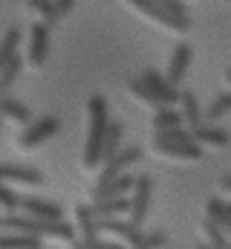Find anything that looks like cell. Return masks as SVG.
Masks as SVG:
<instances>
[{"instance_id": "obj_35", "label": "cell", "mask_w": 231, "mask_h": 249, "mask_svg": "<svg viewBox=\"0 0 231 249\" xmlns=\"http://www.w3.org/2000/svg\"><path fill=\"white\" fill-rule=\"evenodd\" d=\"M220 188H223V191H229V194H231V174H229V177H223V180H220Z\"/></svg>"}, {"instance_id": "obj_27", "label": "cell", "mask_w": 231, "mask_h": 249, "mask_svg": "<svg viewBox=\"0 0 231 249\" xmlns=\"http://www.w3.org/2000/svg\"><path fill=\"white\" fill-rule=\"evenodd\" d=\"M150 124H153V130H168V127H182V113L179 110H173V107H159L156 113H153V119H150Z\"/></svg>"}, {"instance_id": "obj_29", "label": "cell", "mask_w": 231, "mask_h": 249, "mask_svg": "<svg viewBox=\"0 0 231 249\" xmlns=\"http://www.w3.org/2000/svg\"><path fill=\"white\" fill-rule=\"evenodd\" d=\"M205 217H208V220H214L217 226H226V223H229V212H226V203H223L220 197L208 200V203H205Z\"/></svg>"}, {"instance_id": "obj_36", "label": "cell", "mask_w": 231, "mask_h": 249, "mask_svg": "<svg viewBox=\"0 0 231 249\" xmlns=\"http://www.w3.org/2000/svg\"><path fill=\"white\" fill-rule=\"evenodd\" d=\"M104 249H124L121 244H116V241H110V244H104Z\"/></svg>"}, {"instance_id": "obj_15", "label": "cell", "mask_w": 231, "mask_h": 249, "mask_svg": "<svg viewBox=\"0 0 231 249\" xmlns=\"http://www.w3.org/2000/svg\"><path fill=\"white\" fill-rule=\"evenodd\" d=\"M35 238H58V241H75V229L64 220H38L35 217Z\"/></svg>"}, {"instance_id": "obj_25", "label": "cell", "mask_w": 231, "mask_h": 249, "mask_svg": "<svg viewBox=\"0 0 231 249\" xmlns=\"http://www.w3.org/2000/svg\"><path fill=\"white\" fill-rule=\"evenodd\" d=\"M0 249H41V238L6 232V235H0Z\"/></svg>"}, {"instance_id": "obj_10", "label": "cell", "mask_w": 231, "mask_h": 249, "mask_svg": "<svg viewBox=\"0 0 231 249\" xmlns=\"http://www.w3.org/2000/svg\"><path fill=\"white\" fill-rule=\"evenodd\" d=\"M139 78H142V81L153 90V96H156L165 107H173V102H179V90L173 87L165 75H159V72H153V70H145Z\"/></svg>"}, {"instance_id": "obj_9", "label": "cell", "mask_w": 231, "mask_h": 249, "mask_svg": "<svg viewBox=\"0 0 231 249\" xmlns=\"http://www.w3.org/2000/svg\"><path fill=\"white\" fill-rule=\"evenodd\" d=\"M20 212L38 220H64V209L58 203L41 200V197H20Z\"/></svg>"}, {"instance_id": "obj_13", "label": "cell", "mask_w": 231, "mask_h": 249, "mask_svg": "<svg viewBox=\"0 0 231 249\" xmlns=\"http://www.w3.org/2000/svg\"><path fill=\"white\" fill-rule=\"evenodd\" d=\"M191 139L199 148H226L231 142V136L223 127H217V124H199V127H194L191 130Z\"/></svg>"}, {"instance_id": "obj_22", "label": "cell", "mask_w": 231, "mask_h": 249, "mask_svg": "<svg viewBox=\"0 0 231 249\" xmlns=\"http://www.w3.org/2000/svg\"><path fill=\"white\" fill-rule=\"evenodd\" d=\"M20 38H23L20 26H9V29H6V35H3V41H0V70H3V67H6V61L17 53Z\"/></svg>"}, {"instance_id": "obj_2", "label": "cell", "mask_w": 231, "mask_h": 249, "mask_svg": "<svg viewBox=\"0 0 231 249\" xmlns=\"http://www.w3.org/2000/svg\"><path fill=\"white\" fill-rule=\"evenodd\" d=\"M124 3H130L136 12H142L145 18H153L156 23L168 26L173 32L191 29V18H188V9L182 6V0H124Z\"/></svg>"}, {"instance_id": "obj_8", "label": "cell", "mask_w": 231, "mask_h": 249, "mask_svg": "<svg viewBox=\"0 0 231 249\" xmlns=\"http://www.w3.org/2000/svg\"><path fill=\"white\" fill-rule=\"evenodd\" d=\"M0 183H20V186H44V171L32 165H12L0 162Z\"/></svg>"}, {"instance_id": "obj_1", "label": "cell", "mask_w": 231, "mask_h": 249, "mask_svg": "<svg viewBox=\"0 0 231 249\" xmlns=\"http://www.w3.org/2000/svg\"><path fill=\"white\" fill-rule=\"evenodd\" d=\"M87 116H90V130H87V139H84V154H81V162L84 168H96L101 162V145H104V136H107V127H110V105L104 96H90L87 102Z\"/></svg>"}, {"instance_id": "obj_4", "label": "cell", "mask_w": 231, "mask_h": 249, "mask_svg": "<svg viewBox=\"0 0 231 249\" xmlns=\"http://www.w3.org/2000/svg\"><path fill=\"white\" fill-rule=\"evenodd\" d=\"M150 200H153V180L150 177H136L133 183V191H130V223L133 226H142L148 212H150Z\"/></svg>"}, {"instance_id": "obj_11", "label": "cell", "mask_w": 231, "mask_h": 249, "mask_svg": "<svg viewBox=\"0 0 231 249\" xmlns=\"http://www.w3.org/2000/svg\"><path fill=\"white\" fill-rule=\"evenodd\" d=\"M133 183H136V177H133V174H118V177L107 180V183H96V188H93V200L127 197V194L133 191Z\"/></svg>"}, {"instance_id": "obj_34", "label": "cell", "mask_w": 231, "mask_h": 249, "mask_svg": "<svg viewBox=\"0 0 231 249\" xmlns=\"http://www.w3.org/2000/svg\"><path fill=\"white\" fill-rule=\"evenodd\" d=\"M44 3H47V0H26V6H29V9H32V12H38V9H41V6H44Z\"/></svg>"}, {"instance_id": "obj_18", "label": "cell", "mask_w": 231, "mask_h": 249, "mask_svg": "<svg viewBox=\"0 0 231 249\" xmlns=\"http://www.w3.org/2000/svg\"><path fill=\"white\" fill-rule=\"evenodd\" d=\"M130 209V197H113V200H93L90 212L93 217H118V214H127Z\"/></svg>"}, {"instance_id": "obj_24", "label": "cell", "mask_w": 231, "mask_h": 249, "mask_svg": "<svg viewBox=\"0 0 231 249\" xmlns=\"http://www.w3.org/2000/svg\"><path fill=\"white\" fill-rule=\"evenodd\" d=\"M226 113H231V90H226V93H217L214 99H211V105L205 107V119L208 122H220Z\"/></svg>"}, {"instance_id": "obj_41", "label": "cell", "mask_w": 231, "mask_h": 249, "mask_svg": "<svg viewBox=\"0 0 231 249\" xmlns=\"http://www.w3.org/2000/svg\"><path fill=\"white\" fill-rule=\"evenodd\" d=\"M223 249H231V241H229V244H226V247H223Z\"/></svg>"}, {"instance_id": "obj_37", "label": "cell", "mask_w": 231, "mask_h": 249, "mask_svg": "<svg viewBox=\"0 0 231 249\" xmlns=\"http://www.w3.org/2000/svg\"><path fill=\"white\" fill-rule=\"evenodd\" d=\"M194 249H217V247H211V244H197Z\"/></svg>"}, {"instance_id": "obj_38", "label": "cell", "mask_w": 231, "mask_h": 249, "mask_svg": "<svg viewBox=\"0 0 231 249\" xmlns=\"http://www.w3.org/2000/svg\"><path fill=\"white\" fill-rule=\"evenodd\" d=\"M223 229H226V235H229V241H231V220L226 223V226H223Z\"/></svg>"}, {"instance_id": "obj_26", "label": "cell", "mask_w": 231, "mask_h": 249, "mask_svg": "<svg viewBox=\"0 0 231 249\" xmlns=\"http://www.w3.org/2000/svg\"><path fill=\"white\" fill-rule=\"evenodd\" d=\"M121 136H124V127H121V122H113V119H110L107 136H104V145H101V162H107L116 151H118V145H121Z\"/></svg>"}, {"instance_id": "obj_7", "label": "cell", "mask_w": 231, "mask_h": 249, "mask_svg": "<svg viewBox=\"0 0 231 249\" xmlns=\"http://www.w3.org/2000/svg\"><path fill=\"white\" fill-rule=\"evenodd\" d=\"M47 55H50V26L38 20V23L29 29V50H26V61L32 64V67H44Z\"/></svg>"}, {"instance_id": "obj_33", "label": "cell", "mask_w": 231, "mask_h": 249, "mask_svg": "<svg viewBox=\"0 0 231 249\" xmlns=\"http://www.w3.org/2000/svg\"><path fill=\"white\" fill-rule=\"evenodd\" d=\"M55 3V9H58V15L64 18V15H69L72 12V6H75V0H52Z\"/></svg>"}, {"instance_id": "obj_16", "label": "cell", "mask_w": 231, "mask_h": 249, "mask_svg": "<svg viewBox=\"0 0 231 249\" xmlns=\"http://www.w3.org/2000/svg\"><path fill=\"white\" fill-rule=\"evenodd\" d=\"M179 113H182V122L188 124V130L199 127L202 124V110H199V102L191 90H179Z\"/></svg>"}, {"instance_id": "obj_5", "label": "cell", "mask_w": 231, "mask_h": 249, "mask_svg": "<svg viewBox=\"0 0 231 249\" xmlns=\"http://www.w3.org/2000/svg\"><path fill=\"white\" fill-rule=\"evenodd\" d=\"M58 130H61V119H58V116H41L38 122H32L20 136H17V148L32 151V148L44 145L47 139H52Z\"/></svg>"}, {"instance_id": "obj_3", "label": "cell", "mask_w": 231, "mask_h": 249, "mask_svg": "<svg viewBox=\"0 0 231 249\" xmlns=\"http://www.w3.org/2000/svg\"><path fill=\"white\" fill-rule=\"evenodd\" d=\"M99 232L110 235L116 241H124L127 249H162L165 247V232H142L133 223H124L118 217H101L99 220Z\"/></svg>"}, {"instance_id": "obj_17", "label": "cell", "mask_w": 231, "mask_h": 249, "mask_svg": "<svg viewBox=\"0 0 231 249\" xmlns=\"http://www.w3.org/2000/svg\"><path fill=\"white\" fill-rule=\"evenodd\" d=\"M75 223H78L81 241H101V232H99V217H93L90 206H75Z\"/></svg>"}, {"instance_id": "obj_32", "label": "cell", "mask_w": 231, "mask_h": 249, "mask_svg": "<svg viewBox=\"0 0 231 249\" xmlns=\"http://www.w3.org/2000/svg\"><path fill=\"white\" fill-rule=\"evenodd\" d=\"M72 249H104V241H72Z\"/></svg>"}, {"instance_id": "obj_23", "label": "cell", "mask_w": 231, "mask_h": 249, "mask_svg": "<svg viewBox=\"0 0 231 249\" xmlns=\"http://www.w3.org/2000/svg\"><path fill=\"white\" fill-rule=\"evenodd\" d=\"M153 145H179V142H194L191 130L185 127H168V130H150Z\"/></svg>"}, {"instance_id": "obj_6", "label": "cell", "mask_w": 231, "mask_h": 249, "mask_svg": "<svg viewBox=\"0 0 231 249\" xmlns=\"http://www.w3.org/2000/svg\"><path fill=\"white\" fill-rule=\"evenodd\" d=\"M142 157H145V151H142L139 145H130V148H118L113 157L104 162L99 183H107V180H113V177H118V174H124V171H127L130 165H136Z\"/></svg>"}, {"instance_id": "obj_14", "label": "cell", "mask_w": 231, "mask_h": 249, "mask_svg": "<svg viewBox=\"0 0 231 249\" xmlns=\"http://www.w3.org/2000/svg\"><path fill=\"white\" fill-rule=\"evenodd\" d=\"M159 157L165 160H182V162H197L202 160V148L197 142H179V145H153Z\"/></svg>"}, {"instance_id": "obj_20", "label": "cell", "mask_w": 231, "mask_h": 249, "mask_svg": "<svg viewBox=\"0 0 231 249\" xmlns=\"http://www.w3.org/2000/svg\"><path fill=\"white\" fill-rule=\"evenodd\" d=\"M127 90H130V93H133V96H136V99H139L145 107H150L153 113H156L159 107H165V105H162V102L153 96V90H150V87H148L142 78H127Z\"/></svg>"}, {"instance_id": "obj_28", "label": "cell", "mask_w": 231, "mask_h": 249, "mask_svg": "<svg viewBox=\"0 0 231 249\" xmlns=\"http://www.w3.org/2000/svg\"><path fill=\"white\" fill-rule=\"evenodd\" d=\"M202 235H205V244H211V247L223 249L226 244H229V235H226V229L223 226H217L214 220H202Z\"/></svg>"}, {"instance_id": "obj_40", "label": "cell", "mask_w": 231, "mask_h": 249, "mask_svg": "<svg viewBox=\"0 0 231 249\" xmlns=\"http://www.w3.org/2000/svg\"><path fill=\"white\" fill-rule=\"evenodd\" d=\"M226 78H229V84H231V70H229V72H226Z\"/></svg>"}, {"instance_id": "obj_30", "label": "cell", "mask_w": 231, "mask_h": 249, "mask_svg": "<svg viewBox=\"0 0 231 249\" xmlns=\"http://www.w3.org/2000/svg\"><path fill=\"white\" fill-rule=\"evenodd\" d=\"M0 209H6V212H17L20 209V197L6 183H0Z\"/></svg>"}, {"instance_id": "obj_42", "label": "cell", "mask_w": 231, "mask_h": 249, "mask_svg": "<svg viewBox=\"0 0 231 249\" xmlns=\"http://www.w3.org/2000/svg\"><path fill=\"white\" fill-rule=\"evenodd\" d=\"M0 130H3V116H0Z\"/></svg>"}, {"instance_id": "obj_12", "label": "cell", "mask_w": 231, "mask_h": 249, "mask_svg": "<svg viewBox=\"0 0 231 249\" xmlns=\"http://www.w3.org/2000/svg\"><path fill=\"white\" fill-rule=\"evenodd\" d=\"M191 55H194L191 44H179V47H173L171 61H168V72H165V78L171 81L173 87L182 84V78H185V72H188V67H191Z\"/></svg>"}, {"instance_id": "obj_31", "label": "cell", "mask_w": 231, "mask_h": 249, "mask_svg": "<svg viewBox=\"0 0 231 249\" xmlns=\"http://www.w3.org/2000/svg\"><path fill=\"white\" fill-rule=\"evenodd\" d=\"M38 15H41V23H47V26H52V23H55L58 18H61V15H58V9H55V3H52V0H47V3H44V6L38 9Z\"/></svg>"}, {"instance_id": "obj_19", "label": "cell", "mask_w": 231, "mask_h": 249, "mask_svg": "<svg viewBox=\"0 0 231 249\" xmlns=\"http://www.w3.org/2000/svg\"><path fill=\"white\" fill-rule=\"evenodd\" d=\"M0 116H3V122L9 119V122H17V124H26L32 119L29 107L23 102H17L15 96H0Z\"/></svg>"}, {"instance_id": "obj_21", "label": "cell", "mask_w": 231, "mask_h": 249, "mask_svg": "<svg viewBox=\"0 0 231 249\" xmlns=\"http://www.w3.org/2000/svg\"><path fill=\"white\" fill-rule=\"evenodd\" d=\"M20 70H23V58L15 53L9 61H6V67L0 70V96H9V90H12V84L20 78Z\"/></svg>"}, {"instance_id": "obj_39", "label": "cell", "mask_w": 231, "mask_h": 249, "mask_svg": "<svg viewBox=\"0 0 231 249\" xmlns=\"http://www.w3.org/2000/svg\"><path fill=\"white\" fill-rule=\"evenodd\" d=\"M226 212H229V220H231V203H226Z\"/></svg>"}]
</instances>
